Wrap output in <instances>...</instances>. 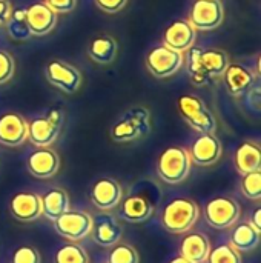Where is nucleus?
I'll return each instance as SVG.
<instances>
[{
    "label": "nucleus",
    "instance_id": "obj_12",
    "mask_svg": "<svg viewBox=\"0 0 261 263\" xmlns=\"http://www.w3.org/2000/svg\"><path fill=\"white\" fill-rule=\"evenodd\" d=\"M26 166L28 171L32 177L40 179V180H46L54 177L58 173L60 168V157L58 154L48 148H37L35 151H32L26 160Z\"/></svg>",
    "mask_w": 261,
    "mask_h": 263
},
{
    "label": "nucleus",
    "instance_id": "obj_4",
    "mask_svg": "<svg viewBox=\"0 0 261 263\" xmlns=\"http://www.w3.org/2000/svg\"><path fill=\"white\" fill-rule=\"evenodd\" d=\"M178 114L183 120L200 134H215L217 120L214 112L206 106V103L192 94H185L177 100Z\"/></svg>",
    "mask_w": 261,
    "mask_h": 263
},
{
    "label": "nucleus",
    "instance_id": "obj_25",
    "mask_svg": "<svg viewBox=\"0 0 261 263\" xmlns=\"http://www.w3.org/2000/svg\"><path fill=\"white\" fill-rule=\"evenodd\" d=\"M43 216L49 220H55L58 216L69 210V196L63 188H52L42 197Z\"/></svg>",
    "mask_w": 261,
    "mask_h": 263
},
{
    "label": "nucleus",
    "instance_id": "obj_10",
    "mask_svg": "<svg viewBox=\"0 0 261 263\" xmlns=\"http://www.w3.org/2000/svg\"><path fill=\"white\" fill-rule=\"evenodd\" d=\"M188 151L192 163L198 166H212L220 160L223 146L215 134H200Z\"/></svg>",
    "mask_w": 261,
    "mask_h": 263
},
{
    "label": "nucleus",
    "instance_id": "obj_32",
    "mask_svg": "<svg viewBox=\"0 0 261 263\" xmlns=\"http://www.w3.org/2000/svg\"><path fill=\"white\" fill-rule=\"evenodd\" d=\"M108 263H140V256L134 247L118 242L108 254Z\"/></svg>",
    "mask_w": 261,
    "mask_h": 263
},
{
    "label": "nucleus",
    "instance_id": "obj_27",
    "mask_svg": "<svg viewBox=\"0 0 261 263\" xmlns=\"http://www.w3.org/2000/svg\"><path fill=\"white\" fill-rule=\"evenodd\" d=\"M8 35L15 42H25L32 37L28 20H26V8H17L11 11L9 18L5 23Z\"/></svg>",
    "mask_w": 261,
    "mask_h": 263
},
{
    "label": "nucleus",
    "instance_id": "obj_8",
    "mask_svg": "<svg viewBox=\"0 0 261 263\" xmlns=\"http://www.w3.org/2000/svg\"><path fill=\"white\" fill-rule=\"evenodd\" d=\"M225 20V8L220 0H195L189 9L188 22L200 31L218 28Z\"/></svg>",
    "mask_w": 261,
    "mask_h": 263
},
{
    "label": "nucleus",
    "instance_id": "obj_14",
    "mask_svg": "<svg viewBox=\"0 0 261 263\" xmlns=\"http://www.w3.org/2000/svg\"><path fill=\"white\" fill-rule=\"evenodd\" d=\"M9 211L12 217L18 222L29 223L43 216L42 196L29 191L17 193L9 202Z\"/></svg>",
    "mask_w": 261,
    "mask_h": 263
},
{
    "label": "nucleus",
    "instance_id": "obj_24",
    "mask_svg": "<svg viewBox=\"0 0 261 263\" xmlns=\"http://www.w3.org/2000/svg\"><path fill=\"white\" fill-rule=\"evenodd\" d=\"M231 245L240 253H251L260 245V231L249 222L232 227Z\"/></svg>",
    "mask_w": 261,
    "mask_h": 263
},
{
    "label": "nucleus",
    "instance_id": "obj_19",
    "mask_svg": "<svg viewBox=\"0 0 261 263\" xmlns=\"http://www.w3.org/2000/svg\"><path fill=\"white\" fill-rule=\"evenodd\" d=\"M211 251V242L206 234L197 231L185 233L180 242V256L194 263H205Z\"/></svg>",
    "mask_w": 261,
    "mask_h": 263
},
{
    "label": "nucleus",
    "instance_id": "obj_20",
    "mask_svg": "<svg viewBox=\"0 0 261 263\" xmlns=\"http://www.w3.org/2000/svg\"><path fill=\"white\" fill-rule=\"evenodd\" d=\"M223 76L228 92L234 97L245 94L255 82L254 72L242 63H229Z\"/></svg>",
    "mask_w": 261,
    "mask_h": 263
},
{
    "label": "nucleus",
    "instance_id": "obj_28",
    "mask_svg": "<svg viewBox=\"0 0 261 263\" xmlns=\"http://www.w3.org/2000/svg\"><path fill=\"white\" fill-rule=\"evenodd\" d=\"M54 263H89V256L80 243L69 242L55 251Z\"/></svg>",
    "mask_w": 261,
    "mask_h": 263
},
{
    "label": "nucleus",
    "instance_id": "obj_16",
    "mask_svg": "<svg viewBox=\"0 0 261 263\" xmlns=\"http://www.w3.org/2000/svg\"><path fill=\"white\" fill-rule=\"evenodd\" d=\"M89 236L98 247L109 248L120 242L123 230L112 216L102 213L97 217H92V230Z\"/></svg>",
    "mask_w": 261,
    "mask_h": 263
},
{
    "label": "nucleus",
    "instance_id": "obj_17",
    "mask_svg": "<svg viewBox=\"0 0 261 263\" xmlns=\"http://www.w3.org/2000/svg\"><path fill=\"white\" fill-rule=\"evenodd\" d=\"M26 20L32 35L42 37L49 34L57 25V14L45 3H32L26 8Z\"/></svg>",
    "mask_w": 261,
    "mask_h": 263
},
{
    "label": "nucleus",
    "instance_id": "obj_30",
    "mask_svg": "<svg viewBox=\"0 0 261 263\" xmlns=\"http://www.w3.org/2000/svg\"><path fill=\"white\" fill-rule=\"evenodd\" d=\"M242 254L237 251L231 243L218 245L217 248L211 250L208 254L206 263H242Z\"/></svg>",
    "mask_w": 261,
    "mask_h": 263
},
{
    "label": "nucleus",
    "instance_id": "obj_23",
    "mask_svg": "<svg viewBox=\"0 0 261 263\" xmlns=\"http://www.w3.org/2000/svg\"><path fill=\"white\" fill-rule=\"evenodd\" d=\"M154 213L152 203L143 196H129L120 206V217L131 223H140L148 220Z\"/></svg>",
    "mask_w": 261,
    "mask_h": 263
},
{
    "label": "nucleus",
    "instance_id": "obj_26",
    "mask_svg": "<svg viewBox=\"0 0 261 263\" xmlns=\"http://www.w3.org/2000/svg\"><path fill=\"white\" fill-rule=\"evenodd\" d=\"M200 63L203 69L209 74V77H220L225 74L229 62V55L218 48L200 49Z\"/></svg>",
    "mask_w": 261,
    "mask_h": 263
},
{
    "label": "nucleus",
    "instance_id": "obj_29",
    "mask_svg": "<svg viewBox=\"0 0 261 263\" xmlns=\"http://www.w3.org/2000/svg\"><path fill=\"white\" fill-rule=\"evenodd\" d=\"M189 62H188V72L189 79L195 86H206L212 82V77L203 69L200 63V49L198 48H189Z\"/></svg>",
    "mask_w": 261,
    "mask_h": 263
},
{
    "label": "nucleus",
    "instance_id": "obj_37",
    "mask_svg": "<svg viewBox=\"0 0 261 263\" xmlns=\"http://www.w3.org/2000/svg\"><path fill=\"white\" fill-rule=\"evenodd\" d=\"M12 11V6L8 0H0V26H3L6 23V20L9 18Z\"/></svg>",
    "mask_w": 261,
    "mask_h": 263
},
{
    "label": "nucleus",
    "instance_id": "obj_18",
    "mask_svg": "<svg viewBox=\"0 0 261 263\" xmlns=\"http://www.w3.org/2000/svg\"><path fill=\"white\" fill-rule=\"evenodd\" d=\"M60 128L62 126L51 122L46 116L35 117L28 123V139L37 148H48L57 140Z\"/></svg>",
    "mask_w": 261,
    "mask_h": 263
},
{
    "label": "nucleus",
    "instance_id": "obj_1",
    "mask_svg": "<svg viewBox=\"0 0 261 263\" xmlns=\"http://www.w3.org/2000/svg\"><path fill=\"white\" fill-rule=\"evenodd\" d=\"M151 131V112L145 106H132L111 128V139L117 143H128L143 139Z\"/></svg>",
    "mask_w": 261,
    "mask_h": 263
},
{
    "label": "nucleus",
    "instance_id": "obj_39",
    "mask_svg": "<svg viewBox=\"0 0 261 263\" xmlns=\"http://www.w3.org/2000/svg\"><path fill=\"white\" fill-rule=\"evenodd\" d=\"M168 263H194V262H191V260H188V259H185V257L178 256V257H174L172 260H169Z\"/></svg>",
    "mask_w": 261,
    "mask_h": 263
},
{
    "label": "nucleus",
    "instance_id": "obj_7",
    "mask_svg": "<svg viewBox=\"0 0 261 263\" xmlns=\"http://www.w3.org/2000/svg\"><path fill=\"white\" fill-rule=\"evenodd\" d=\"M55 231L69 242H82L89 237L92 230V216L82 210H68L54 220Z\"/></svg>",
    "mask_w": 261,
    "mask_h": 263
},
{
    "label": "nucleus",
    "instance_id": "obj_6",
    "mask_svg": "<svg viewBox=\"0 0 261 263\" xmlns=\"http://www.w3.org/2000/svg\"><path fill=\"white\" fill-rule=\"evenodd\" d=\"M148 71L157 79L172 77L180 71L185 63V52L168 48L166 45H157L146 54L145 59Z\"/></svg>",
    "mask_w": 261,
    "mask_h": 263
},
{
    "label": "nucleus",
    "instance_id": "obj_13",
    "mask_svg": "<svg viewBox=\"0 0 261 263\" xmlns=\"http://www.w3.org/2000/svg\"><path fill=\"white\" fill-rule=\"evenodd\" d=\"M28 140V122L17 112L0 116V145L17 148Z\"/></svg>",
    "mask_w": 261,
    "mask_h": 263
},
{
    "label": "nucleus",
    "instance_id": "obj_3",
    "mask_svg": "<svg viewBox=\"0 0 261 263\" xmlns=\"http://www.w3.org/2000/svg\"><path fill=\"white\" fill-rule=\"evenodd\" d=\"M189 151L183 146H169L157 159V174L169 185H178L185 182L191 174Z\"/></svg>",
    "mask_w": 261,
    "mask_h": 263
},
{
    "label": "nucleus",
    "instance_id": "obj_2",
    "mask_svg": "<svg viewBox=\"0 0 261 263\" xmlns=\"http://www.w3.org/2000/svg\"><path fill=\"white\" fill-rule=\"evenodd\" d=\"M198 216L200 208L192 199L177 197L165 206L162 213V223L171 234H185L194 228Z\"/></svg>",
    "mask_w": 261,
    "mask_h": 263
},
{
    "label": "nucleus",
    "instance_id": "obj_34",
    "mask_svg": "<svg viewBox=\"0 0 261 263\" xmlns=\"http://www.w3.org/2000/svg\"><path fill=\"white\" fill-rule=\"evenodd\" d=\"M15 71V63L14 59L9 52L0 49V85H5L9 82L14 76Z\"/></svg>",
    "mask_w": 261,
    "mask_h": 263
},
{
    "label": "nucleus",
    "instance_id": "obj_11",
    "mask_svg": "<svg viewBox=\"0 0 261 263\" xmlns=\"http://www.w3.org/2000/svg\"><path fill=\"white\" fill-rule=\"evenodd\" d=\"M92 205L100 211H111L120 205L123 197L122 185L111 177H105L97 180L89 193Z\"/></svg>",
    "mask_w": 261,
    "mask_h": 263
},
{
    "label": "nucleus",
    "instance_id": "obj_33",
    "mask_svg": "<svg viewBox=\"0 0 261 263\" xmlns=\"http://www.w3.org/2000/svg\"><path fill=\"white\" fill-rule=\"evenodd\" d=\"M11 263H42V257L34 247L22 245L14 251Z\"/></svg>",
    "mask_w": 261,
    "mask_h": 263
},
{
    "label": "nucleus",
    "instance_id": "obj_38",
    "mask_svg": "<svg viewBox=\"0 0 261 263\" xmlns=\"http://www.w3.org/2000/svg\"><path fill=\"white\" fill-rule=\"evenodd\" d=\"M249 223H251L254 228H257L258 231H261V210L260 208H257V210L254 211V214H252V217H251Z\"/></svg>",
    "mask_w": 261,
    "mask_h": 263
},
{
    "label": "nucleus",
    "instance_id": "obj_22",
    "mask_svg": "<svg viewBox=\"0 0 261 263\" xmlns=\"http://www.w3.org/2000/svg\"><path fill=\"white\" fill-rule=\"evenodd\" d=\"M118 51L117 40L109 34H100L94 37L88 46V55L98 65H109L115 60Z\"/></svg>",
    "mask_w": 261,
    "mask_h": 263
},
{
    "label": "nucleus",
    "instance_id": "obj_5",
    "mask_svg": "<svg viewBox=\"0 0 261 263\" xmlns=\"http://www.w3.org/2000/svg\"><path fill=\"white\" fill-rule=\"evenodd\" d=\"M206 222L215 230H229L238 223L242 217L240 203L228 196H218L206 202L203 208Z\"/></svg>",
    "mask_w": 261,
    "mask_h": 263
},
{
    "label": "nucleus",
    "instance_id": "obj_21",
    "mask_svg": "<svg viewBox=\"0 0 261 263\" xmlns=\"http://www.w3.org/2000/svg\"><path fill=\"white\" fill-rule=\"evenodd\" d=\"M234 165L242 176L261 170L260 145L254 140H245L240 143L234 154Z\"/></svg>",
    "mask_w": 261,
    "mask_h": 263
},
{
    "label": "nucleus",
    "instance_id": "obj_31",
    "mask_svg": "<svg viewBox=\"0 0 261 263\" xmlns=\"http://www.w3.org/2000/svg\"><path fill=\"white\" fill-rule=\"evenodd\" d=\"M240 190L246 199L258 202L261 197V170L243 174L240 182Z\"/></svg>",
    "mask_w": 261,
    "mask_h": 263
},
{
    "label": "nucleus",
    "instance_id": "obj_15",
    "mask_svg": "<svg viewBox=\"0 0 261 263\" xmlns=\"http://www.w3.org/2000/svg\"><path fill=\"white\" fill-rule=\"evenodd\" d=\"M195 37L197 29L186 18H177L165 29L163 45H166L171 49L186 52L189 48L194 46Z\"/></svg>",
    "mask_w": 261,
    "mask_h": 263
},
{
    "label": "nucleus",
    "instance_id": "obj_9",
    "mask_svg": "<svg viewBox=\"0 0 261 263\" xmlns=\"http://www.w3.org/2000/svg\"><path fill=\"white\" fill-rule=\"evenodd\" d=\"M45 76L48 82L57 89L74 94L82 85V72L71 63L63 60H51L45 66Z\"/></svg>",
    "mask_w": 261,
    "mask_h": 263
},
{
    "label": "nucleus",
    "instance_id": "obj_35",
    "mask_svg": "<svg viewBox=\"0 0 261 263\" xmlns=\"http://www.w3.org/2000/svg\"><path fill=\"white\" fill-rule=\"evenodd\" d=\"M45 3L55 14H68L72 12L77 6V0H45Z\"/></svg>",
    "mask_w": 261,
    "mask_h": 263
},
{
    "label": "nucleus",
    "instance_id": "obj_36",
    "mask_svg": "<svg viewBox=\"0 0 261 263\" xmlns=\"http://www.w3.org/2000/svg\"><path fill=\"white\" fill-rule=\"evenodd\" d=\"M94 2L98 6V9H102L106 14L120 12L128 5V0H94Z\"/></svg>",
    "mask_w": 261,
    "mask_h": 263
}]
</instances>
